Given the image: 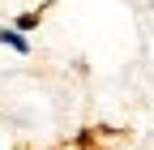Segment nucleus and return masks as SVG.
Here are the masks:
<instances>
[{
	"label": "nucleus",
	"mask_w": 154,
	"mask_h": 150,
	"mask_svg": "<svg viewBox=\"0 0 154 150\" xmlns=\"http://www.w3.org/2000/svg\"><path fill=\"white\" fill-rule=\"evenodd\" d=\"M0 43L13 47V52H22V56H30V39L22 34V26H0Z\"/></svg>",
	"instance_id": "1"
},
{
	"label": "nucleus",
	"mask_w": 154,
	"mask_h": 150,
	"mask_svg": "<svg viewBox=\"0 0 154 150\" xmlns=\"http://www.w3.org/2000/svg\"><path fill=\"white\" fill-rule=\"evenodd\" d=\"M38 22H43V13H38V9H30V13H22V17H17L13 26H22V30H34Z\"/></svg>",
	"instance_id": "2"
}]
</instances>
